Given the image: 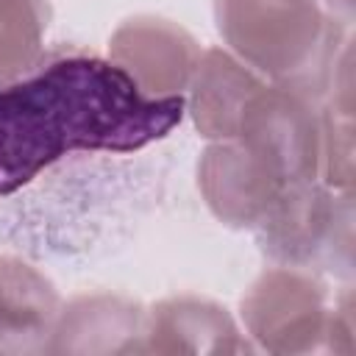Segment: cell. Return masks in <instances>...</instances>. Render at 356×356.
<instances>
[{"label": "cell", "instance_id": "obj_10", "mask_svg": "<svg viewBox=\"0 0 356 356\" xmlns=\"http://www.w3.org/2000/svg\"><path fill=\"white\" fill-rule=\"evenodd\" d=\"M261 83L264 78L225 47L200 50L186 86V114L195 131L206 142L236 139L242 108Z\"/></svg>", "mask_w": 356, "mask_h": 356}, {"label": "cell", "instance_id": "obj_13", "mask_svg": "<svg viewBox=\"0 0 356 356\" xmlns=\"http://www.w3.org/2000/svg\"><path fill=\"white\" fill-rule=\"evenodd\" d=\"M323 111V156L320 181L331 189H353V111L320 103Z\"/></svg>", "mask_w": 356, "mask_h": 356}, {"label": "cell", "instance_id": "obj_12", "mask_svg": "<svg viewBox=\"0 0 356 356\" xmlns=\"http://www.w3.org/2000/svg\"><path fill=\"white\" fill-rule=\"evenodd\" d=\"M50 19V0H0V81H14L42 61Z\"/></svg>", "mask_w": 356, "mask_h": 356}, {"label": "cell", "instance_id": "obj_5", "mask_svg": "<svg viewBox=\"0 0 356 356\" xmlns=\"http://www.w3.org/2000/svg\"><path fill=\"white\" fill-rule=\"evenodd\" d=\"M236 139L284 184L320 181L323 111L320 100L261 83L242 108Z\"/></svg>", "mask_w": 356, "mask_h": 356}, {"label": "cell", "instance_id": "obj_6", "mask_svg": "<svg viewBox=\"0 0 356 356\" xmlns=\"http://www.w3.org/2000/svg\"><path fill=\"white\" fill-rule=\"evenodd\" d=\"M197 58V39L184 25L156 14L122 19L108 39V61L150 97L184 95Z\"/></svg>", "mask_w": 356, "mask_h": 356}, {"label": "cell", "instance_id": "obj_7", "mask_svg": "<svg viewBox=\"0 0 356 356\" xmlns=\"http://www.w3.org/2000/svg\"><path fill=\"white\" fill-rule=\"evenodd\" d=\"M286 184L239 139L209 142L197 159V189L206 209L228 228L253 231Z\"/></svg>", "mask_w": 356, "mask_h": 356}, {"label": "cell", "instance_id": "obj_14", "mask_svg": "<svg viewBox=\"0 0 356 356\" xmlns=\"http://www.w3.org/2000/svg\"><path fill=\"white\" fill-rule=\"evenodd\" d=\"M320 3L325 6V11L331 17H337L342 25L350 28V22H353V0H320Z\"/></svg>", "mask_w": 356, "mask_h": 356}, {"label": "cell", "instance_id": "obj_11", "mask_svg": "<svg viewBox=\"0 0 356 356\" xmlns=\"http://www.w3.org/2000/svg\"><path fill=\"white\" fill-rule=\"evenodd\" d=\"M58 309V289L42 270L0 253V350H44Z\"/></svg>", "mask_w": 356, "mask_h": 356}, {"label": "cell", "instance_id": "obj_2", "mask_svg": "<svg viewBox=\"0 0 356 356\" xmlns=\"http://www.w3.org/2000/svg\"><path fill=\"white\" fill-rule=\"evenodd\" d=\"M225 50L275 86L312 100L328 95L348 25L320 0H214Z\"/></svg>", "mask_w": 356, "mask_h": 356}, {"label": "cell", "instance_id": "obj_3", "mask_svg": "<svg viewBox=\"0 0 356 356\" xmlns=\"http://www.w3.org/2000/svg\"><path fill=\"white\" fill-rule=\"evenodd\" d=\"M253 234L270 264L350 278L353 189H331L323 181L286 184Z\"/></svg>", "mask_w": 356, "mask_h": 356}, {"label": "cell", "instance_id": "obj_1", "mask_svg": "<svg viewBox=\"0 0 356 356\" xmlns=\"http://www.w3.org/2000/svg\"><path fill=\"white\" fill-rule=\"evenodd\" d=\"M186 117L184 95L150 97L114 61L61 53L0 81V197L72 156L139 153Z\"/></svg>", "mask_w": 356, "mask_h": 356}, {"label": "cell", "instance_id": "obj_4", "mask_svg": "<svg viewBox=\"0 0 356 356\" xmlns=\"http://www.w3.org/2000/svg\"><path fill=\"white\" fill-rule=\"evenodd\" d=\"M328 286L312 270L273 264L253 278L239 300V317L253 348L295 356L325 345Z\"/></svg>", "mask_w": 356, "mask_h": 356}, {"label": "cell", "instance_id": "obj_9", "mask_svg": "<svg viewBox=\"0 0 356 356\" xmlns=\"http://www.w3.org/2000/svg\"><path fill=\"white\" fill-rule=\"evenodd\" d=\"M253 345L231 312L211 298L172 295L145 314L142 353H250Z\"/></svg>", "mask_w": 356, "mask_h": 356}, {"label": "cell", "instance_id": "obj_8", "mask_svg": "<svg viewBox=\"0 0 356 356\" xmlns=\"http://www.w3.org/2000/svg\"><path fill=\"white\" fill-rule=\"evenodd\" d=\"M147 309L117 292H86L61 303L44 353H142Z\"/></svg>", "mask_w": 356, "mask_h": 356}]
</instances>
